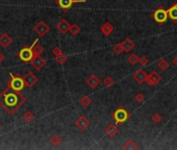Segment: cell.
<instances>
[{"mask_svg": "<svg viewBox=\"0 0 177 150\" xmlns=\"http://www.w3.org/2000/svg\"><path fill=\"white\" fill-rule=\"evenodd\" d=\"M26 98L20 92L13 91L11 89H5L0 93V106L9 115H14L16 112L25 103Z\"/></svg>", "mask_w": 177, "mask_h": 150, "instance_id": "6da1fadb", "label": "cell"}, {"mask_svg": "<svg viewBox=\"0 0 177 150\" xmlns=\"http://www.w3.org/2000/svg\"><path fill=\"white\" fill-rule=\"evenodd\" d=\"M39 42V40L38 39H35L34 40V42L31 44V46H29V47H23L22 49H20V51L18 52V57L20 58V60H22L23 63H30L31 62V60L34 58V51H32V49H34V46L37 43Z\"/></svg>", "mask_w": 177, "mask_h": 150, "instance_id": "7a4b0ae2", "label": "cell"}, {"mask_svg": "<svg viewBox=\"0 0 177 150\" xmlns=\"http://www.w3.org/2000/svg\"><path fill=\"white\" fill-rule=\"evenodd\" d=\"M129 113L127 112L125 108L123 106H119L118 108H116L115 112L112 114V118L115 120L116 124L119 125V124H124L126 121L129 119Z\"/></svg>", "mask_w": 177, "mask_h": 150, "instance_id": "3957f363", "label": "cell"}, {"mask_svg": "<svg viewBox=\"0 0 177 150\" xmlns=\"http://www.w3.org/2000/svg\"><path fill=\"white\" fill-rule=\"evenodd\" d=\"M24 81L23 77L19 75H14L11 74V79H9V83H7V89H11L13 91H17V92H21L24 89Z\"/></svg>", "mask_w": 177, "mask_h": 150, "instance_id": "277c9868", "label": "cell"}, {"mask_svg": "<svg viewBox=\"0 0 177 150\" xmlns=\"http://www.w3.org/2000/svg\"><path fill=\"white\" fill-rule=\"evenodd\" d=\"M153 20L158 24H164L168 19V12L164 7H158L157 9H155V12L152 14Z\"/></svg>", "mask_w": 177, "mask_h": 150, "instance_id": "5b68a950", "label": "cell"}, {"mask_svg": "<svg viewBox=\"0 0 177 150\" xmlns=\"http://www.w3.org/2000/svg\"><path fill=\"white\" fill-rule=\"evenodd\" d=\"M87 0H56L55 3L57 6H60L64 12H67L72 7L75 3H85Z\"/></svg>", "mask_w": 177, "mask_h": 150, "instance_id": "8992f818", "label": "cell"}, {"mask_svg": "<svg viewBox=\"0 0 177 150\" xmlns=\"http://www.w3.org/2000/svg\"><path fill=\"white\" fill-rule=\"evenodd\" d=\"M38 80H39L38 76L34 75V73L31 72V71H28V72H26V73H25V75L23 76L24 86L26 88H32V87H34V86L37 85Z\"/></svg>", "mask_w": 177, "mask_h": 150, "instance_id": "52a82bcc", "label": "cell"}, {"mask_svg": "<svg viewBox=\"0 0 177 150\" xmlns=\"http://www.w3.org/2000/svg\"><path fill=\"white\" fill-rule=\"evenodd\" d=\"M161 76L159 75V73L156 72V71H152L150 74L147 75L145 82L147 83L148 86H150V87H153V86L158 85V83L161 82Z\"/></svg>", "mask_w": 177, "mask_h": 150, "instance_id": "ba28073f", "label": "cell"}, {"mask_svg": "<svg viewBox=\"0 0 177 150\" xmlns=\"http://www.w3.org/2000/svg\"><path fill=\"white\" fill-rule=\"evenodd\" d=\"M30 64H31V66L37 71H41L43 68L47 65V60H45L44 57H42L41 55H35V57H34V58L31 60Z\"/></svg>", "mask_w": 177, "mask_h": 150, "instance_id": "9c48e42d", "label": "cell"}, {"mask_svg": "<svg viewBox=\"0 0 177 150\" xmlns=\"http://www.w3.org/2000/svg\"><path fill=\"white\" fill-rule=\"evenodd\" d=\"M34 30L37 32L40 37H44L46 35L50 30V27L48 26V24L45 21H40L38 22V24L34 27Z\"/></svg>", "mask_w": 177, "mask_h": 150, "instance_id": "30bf717a", "label": "cell"}, {"mask_svg": "<svg viewBox=\"0 0 177 150\" xmlns=\"http://www.w3.org/2000/svg\"><path fill=\"white\" fill-rule=\"evenodd\" d=\"M91 122L90 120L85 116H80L79 118H77V120L75 121V125L79 130H85L88 126H90Z\"/></svg>", "mask_w": 177, "mask_h": 150, "instance_id": "8fae6325", "label": "cell"}, {"mask_svg": "<svg viewBox=\"0 0 177 150\" xmlns=\"http://www.w3.org/2000/svg\"><path fill=\"white\" fill-rule=\"evenodd\" d=\"M13 42H14L13 38L9 34H6V32H4V34L0 35V46L2 48L9 47L13 44Z\"/></svg>", "mask_w": 177, "mask_h": 150, "instance_id": "7c38bea8", "label": "cell"}, {"mask_svg": "<svg viewBox=\"0 0 177 150\" xmlns=\"http://www.w3.org/2000/svg\"><path fill=\"white\" fill-rule=\"evenodd\" d=\"M132 77H133V79L139 83V85H142V83L145 82L147 74H146V72L143 69H139L138 71H135V72L133 73Z\"/></svg>", "mask_w": 177, "mask_h": 150, "instance_id": "4fadbf2b", "label": "cell"}, {"mask_svg": "<svg viewBox=\"0 0 177 150\" xmlns=\"http://www.w3.org/2000/svg\"><path fill=\"white\" fill-rule=\"evenodd\" d=\"M70 23L67 21L66 19H62L59 23L56 24V29L59 30L62 35H66L68 31H69V28H70Z\"/></svg>", "mask_w": 177, "mask_h": 150, "instance_id": "5bb4252c", "label": "cell"}, {"mask_svg": "<svg viewBox=\"0 0 177 150\" xmlns=\"http://www.w3.org/2000/svg\"><path fill=\"white\" fill-rule=\"evenodd\" d=\"M104 133L110 138H115L119 134V128L117 127V124H110V125H107L104 129Z\"/></svg>", "mask_w": 177, "mask_h": 150, "instance_id": "9a60e30c", "label": "cell"}, {"mask_svg": "<svg viewBox=\"0 0 177 150\" xmlns=\"http://www.w3.org/2000/svg\"><path fill=\"white\" fill-rule=\"evenodd\" d=\"M114 29H115L114 28V25L112 23H110V22H104V23L100 26L101 32H102L105 37H108L110 35H112L114 32Z\"/></svg>", "mask_w": 177, "mask_h": 150, "instance_id": "2e32d148", "label": "cell"}, {"mask_svg": "<svg viewBox=\"0 0 177 150\" xmlns=\"http://www.w3.org/2000/svg\"><path fill=\"white\" fill-rule=\"evenodd\" d=\"M85 82H87V85L91 89H96L98 86L100 85V79L95 74H93V75L88 76V77L87 78V80H85Z\"/></svg>", "mask_w": 177, "mask_h": 150, "instance_id": "e0dca14e", "label": "cell"}, {"mask_svg": "<svg viewBox=\"0 0 177 150\" xmlns=\"http://www.w3.org/2000/svg\"><path fill=\"white\" fill-rule=\"evenodd\" d=\"M167 12H168L169 19H171L172 22L176 24L177 23V2L174 3L169 9H167Z\"/></svg>", "mask_w": 177, "mask_h": 150, "instance_id": "ac0fdd59", "label": "cell"}, {"mask_svg": "<svg viewBox=\"0 0 177 150\" xmlns=\"http://www.w3.org/2000/svg\"><path fill=\"white\" fill-rule=\"evenodd\" d=\"M121 43H122L123 49H124V51H125V52H130L131 50L135 48V42H133V41L131 40V39H129V38H126V39L124 40L123 42H121Z\"/></svg>", "mask_w": 177, "mask_h": 150, "instance_id": "d6986e66", "label": "cell"}, {"mask_svg": "<svg viewBox=\"0 0 177 150\" xmlns=\"http://www.w3.org/2000/svg\"><path fill=\"white\" fill-rule=\"evenodd\" d=\"M122 149L123 150H138L139 146L135 144V141H132V140H129V141H127L125 144L123 145Z\"/></svg>", "mask_w": 177, "mask_h": 150, "instance_id": "ffe728a7", "label": "cell"}, {"mask_svg": "<svg viewBox=\"0 0 177 150\" xmlns=\"http://www.w3.org/2000/svg\"><path fill=\"white\" fill-rule=\"evenodd\" d=\"M69 32L72 35H74V37H76L81 32V28H80L79 25L77 24H71L70 25V28H69Z\"/></svg>", "mask_w": 177, "mask_h": 150, "instance_id": "44dd1931", "label": "cell"}, {"mask_svg": "<svg viewBox=\"0 0 177 150\" xmlns=\"http://www.w3.org/2000/svg\"><path fill=\"white\" fill-rule=\"evenodd\" d=\"M92 102H93V99L90 96H83L79 100V103L81 104V106H83V108H88L92 104Z\"/></svg>", "mask_w": 177, "mask_h": 150, "instance_id": "7402d4cb", "label": "cell"}, {"mask_svg": "<svg viewBox=\"0 0 177 150\" xmlns=\"http://www.w3.org/2000/svg\"><path fill=\"white\" fill-rule=\"evenodd\" d=\"M157 68H158V70H159V71H161V72L166 71V70L169 68V63H168V60H165V58H163V60H158V63H157Z\"/></svg>", "mask_w": 177, "mask_h": 150, "instance_id": "603a6c76", "label": "cell"}, {"mask_svg": "<svg viewBox=\"0 0 177 150\" xmlns=\"http://www.w3.org/2000/svg\"><path fill=\"white\" fill-rule=\"evenodd\" d=\"M50 143H51L52 146H54V147L60 146V145L62 144V138H60V136H57V134H53L51 137V139H50Z\"/></svg>", "mask_w": 177, "mask_h": 150, "instance_id": "cb8c5ba5", "label": "cell"}, {"mask_svg": "<svg viewBox=\"0 0 177 150\" xmlns=\"http://www.w3.org/2000/svg\"><path fill=\"white\" fill-rule=\"evenodd\" d=\"M22 118H23L24 122H26V123H30V122H32L34 120V115L30 111H27L26 113L23 114Z\"/></svg>", "mask_w": 177, "mask_h": 150, "instance_id": "d4e9b609", "label": "cell"}, {"mask_svg": "<svg viewBox=\"0 0 177 150\" xmlns=\"http://www.w3.org/2000/svg\"><path fill=\"white\" fill-rule=\"evenodd\" d=\"M32 51H34V55L35 57V55H41L43 52L45 51V49H44V47L41 46L40 44H35L34 46V49H32Z\"/></svg>", "mask_w": 177, "mask_h": 150, "instance_id": "484cf974", "label": "cell"}, {"mask_svg": "<svg viewBox=\"0 0 177 150\" xmlns=\"http://www.w3.org/2000/svg\"><path fill=\"white\" fill-rule=\"evenodd\" d=\"M127 60H128V63H129L130 65L135 66L139 63V57L135 54V53H131L130 55H128Z\"/></svg>", "mask_w": 177, "mask_h": 150, "instance_id": "4316f807", "label": "cell"}, {"mask_svg": "<svg viewBox=\"0 0 177 150\" xmlns=\"http://www.w3.org/2000/svg\"><path fill=\"white\" fill-rule=\"evenodd\" d=\"M67 60H68V57L66 54H64V53H62V54L55 57V62L59 64V65H64Z\"/></svg>", "mask_w": 177, "mask_h": 150, "instance_id": "83f0119b", "label": "cell"}, {"mask_svg": "<svg viewBox=\"0 0 177 150\" xmlns=\"http://www.w3.org/2000/svg\"><path fill=\"white\" fill-rule=\"evenodd\" d=\"M103 85L105 86L106 88H110V87H113L115 85V80L112 76H106V77L103 79Z\"/></svg>", "mask_w": 177, "mask_h": 150, "instance_id": "f1b7e54d", "label": "cell"}, {"mask_svg": "<svg viewBox=\"0 0 177 150\" xmlns=\"http://www.w3.org/2000/svg\"><path fill=\"white\" fill-rule=\"evenodd\" d=\"M113 51L116 53V54H121L122 52H124L122 43H118V44L114 45L113 46Z\"/></svg>", "mask_w": 177, "mask_h": 150, "instance_id": "f546056e", "label": "cell"}, {"mask_svg": "<svg viewBox=\"0 0 177 150\" xmlns=\"http://www.w3.org/2000/svg\"><path fill=\"white\" fill-rule=\"evenodd\" d=\"M161 120H163V117H161V114H158V113H155V114H153V116H152V121L154 122L155 124H159L161 122Z\"/></svg>", "mask_w": 177, "mask_h": 150, "instance_id": "4dcf8cb0", "label": "cell"}, {"mask_svg": "<svg viewBox=\"0 0 177 150\" xmlns=\"http://www.w3.org/2000/svg\"><path fill=\"white\" fill-rule=\"evenodd\" d=\"M148 63H149V60H148L147 57H145V55L139 57V64H140L142 67H145V66H147Z\"/></svg>", "mask_w": 177, "mask_h": 150, "instance_id": "1f68e13d", "label": "cell"}, {"mask_svg": "<svg viewBox=\"0 0 177 150\" xmlns=\"http://www.w3.org/2000/svg\"><path fill=\"white\" fill-rule=\"evenodd\" d=\"M51 52H52V54L54 55V57H57V55L62 54V53H63V50H62V48H60V46H55V47H53V48H52Z\"/></svg>", "mask_w": 177, "mask_h": 150, "instance_id": "d6a6232c", "label": "cell"}, {"mask_svg": "<svg viewBox=\"0 0 177 150\" xmlns=\"http://www.w3.org/2000/svg\"><path fill=\"white\" fill-rule=\"evenodd\" d=\"M135 100L138 103H142L144 100H145V96H144L143 93H138L135 96Z\"/></svg>", "mask_w": 177, "mask_h": 150, "instance_id": "836d02e7", "label": "cell"}, {"mask_svg": "<svg viewBox=\"0 0 177 150\" xmlns=\"http://www.w3.org/2000/svg\"><path fill=\"white\" fill-rule=\"evenodd\" d=\"M3 60H4V55H3V53L0 52V65L3 63Z\"/></svg>", "mask_w": 177, "mask_h": 150, "instance_id": "e575fe53", "label": "cell"}, {"mask_svg": "<svg viewBox=\"0 0 177 150\" xmlns=\"http://www.w3.org/2000/svg\"><path fill=\"white\" fill-rule=\"evenodd\" d=\"M172 63H173V65L175 66V67H177V57H175L172 60Z\"/></svg>", "mask_w": 177, "mask_h": 150, "instance_id": "d590c367", "label": "cell"}, {"mask_svg": "<svg viewBox=\"0 0 177 150\" xmlns=\"http://www.w3.org/2000/svg\"><path fill=\"white\" fill-rule=\"evenodd\" d=\"M0 130H1V126H0Z\"/></svg>", "mask_w": 177, "mask_h": 150, "instance_id": "8d00e7d4", "label": "cell"}, {"mask_svg": "<svg viewBox=\"0 0 177 150\" xmlns=\"http://www.w3.org/2000/svg\"><path fill=\"white\" fill-rule=\"evenodd\" d=\"M51 1H53V0H51Z\"/></svg>", "mask_w": 177, "mask_h": 150, "instance_id": "74e56055", "label": "cell"}]
</instances>
